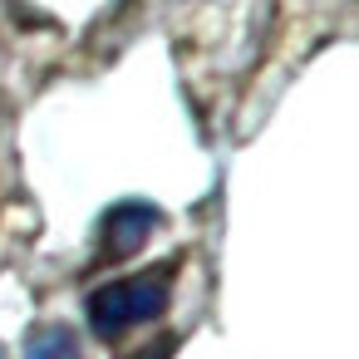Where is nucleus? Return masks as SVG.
<instances>
[{
  "mask_svg": "<svg viewBox=\"0 0 359 359\" xmlns=\"http://www.w3.org/2000/svg\"><path fill=\"white\" fill-rule=\"evenodd\" d=\"M163 226V212L153 202H118L99 222V256L104 261H128L148 246V236Z\"/></svg>",
  "mask_w": 359,
  "mask_h": 359,
  "instance_id": "2",
  "label": "nucleus"
},
{
  "mask_svg": "<svg viewBox=\"0 0 359 359\" xmlns=\"http://www.w3.org/2000/svg\"><path fill=\"white\" fill-rule=\"evenodd\" d=\"M25 359H84V344L69 325L50 320V325H35L30 339H25Z\"/></svg>",
  "mask_w": 359,
  "mask_h": 359,
  "instance_id": "3",
  "label": "nucleus"
},
{
  "mask_svg": "<svg viewBox=\"0 0 359 359\" xmlns=\"http://www.w3.org/2000/svg\"><path fill=\"white\" fill-rule=\"evenodd\" d=\"M168 300H172V261L99 285L84 310H89V330H94L99 339H123L128 330L153 325V320L168 310Z\"/></svg>",
  "mask_w": 359,
  "mask_h": 359,
  "instance_id": "1",
  "label": "nucleus"
},
{
  "mask_svg": "<svg viewBox=\"0 0 359 359\" xmlns=\"http://www.w3.org/2000/svg\"><path fill=\"white\" fill-rule=\"evenodd\" d=\"M0 359H6V354H0Z\"/></svg>",
  "mask_w": 359,
  "mask_h": 359,
  "instance_id": "4",
  "label": "nucleus"
}]
</instances>
